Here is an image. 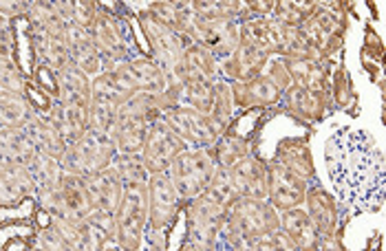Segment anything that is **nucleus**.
<instances>
[{"mask_svg":"<svg viewBox=\"0 0 386 251\" xmlns=\"http://www.w3.org/2000/svg\"><path fill=\"white\" fill-rule=\"evenodd\" d=\"M327 168L336 194L357 212L380 210L384 198V161L364 130L342 128L327 143Z\"/></svg>","mask_w":386,"mask_h":251,"instance_id":"f257e3e1","label":"nucleus"},{"mask_svg":"<svg viewBox=\"0 0 386 251\" xmlns=\"http://www.w3.org/2000/svg\"><path fill=\"white\" fill-rule=\"evenodd\" d=\"M172 185L179 198L199 196L214 179V161L203 150L199 152H181L172 161Z\"/></svg>","mask_w":386,"mask_h":251,"instance_id":"f03ea898","label":"nucleus"},{"mask_svg":"<svg viewBox=\"0 0 386 251\" xmlns=\"http://www.w3.org/2000/svg\"><path fill=\"white\" fill-rule=\"evenodd\" d=\"M153 201H154V210H153V222L157 229H163L168 222H172L179 207V196L175 192L170 177L159 174L154 177L153 183Z\"/></svg>","mask_w":386,"mask_h":251,"instance_id":"7ed1b4c3","label":"nucleus"},{"mask_svg":"<svg viewBox=\"0 0 386 251\" xmlns=\"http://www.w3.org/2000/svg\"><path fill=\"white\" fill-rule=\"evenodd\" d=\"M230 177H232V183L238 194H247L254 201L267 194V174L256 161H243L230 172Z\"/></svg>","mask_w":386,"mask_h":251,"instance_id":"20e7f679","label":"nucleus"},{"mask_svg":"<svg viewBox=\"0 0 386 251\" xmlns=\"http://www.w3.org/2000/svg\"><path fill=\"white\" fill-rule=\"evenodd\" d=\"M177 124L175 128H183V130H179L181 135L190 137L192 141H196V143L205 145L208 141H214V132H212V126L205 124L203 117L196 115V112H190V110H179V117H177Z\"/></svg>","mask_w":386,"mask_h":251,"instance_id":"39448f33","label":"nucleus"},{"mask_svg":"<svg viewBox=\"0 0 386 251\" xmlns=\"http://www.w3.org/2000/svg\"><path fill=\"white\" fill-rule=\"evenodd\" d=\"M285 227H287V231H289V236L296 240V236L298 234H303L300 236V247L303 249H307V247H311L313 243H316V231H313V227L309 225V220H307V216L305 214H300V212H291L289 216H287V220H285Z\"/></svg>","mask_w":386,"mask_h":251,"instance_id":"423d86ee","label":"nucleus"},{"mask_svg":"<svg viewBox=\"0 0 386 251\" xmlns=\"http://www.w3.org/2000/svg\"><path fill=\"white\" fill-rule=\"evenodd\" d=\"M27 31H29V25H27V18H18L16 20V37H18V46H16V55H18V62H20L22 71L29 73V37H27Z\"/></svg>","mask_w":386,"mask_h":251,"instance_id":"0eeeda50","label":"nucleus"},{"mask_svg":"<svg viewBox=\"0 0 386 251\" xmlns=\"http://www.w3.org/2000/svg\"><path fill=\"white\" fill-rule=\"evenodd\" d=\"M27 95H29L31 104H34L36 108H40V110L49 108V97H46L42 91H38V88H34V86H27Z\"/></svg>","mask_w":386,"mask_h":251,"instance_id":"6e6552de","label":"nucleus"},{"mask_svg":"<svg viewBox=\"0 0 386 251\" xmlns=\"http://www.w3.org/2000/svg\"><path fill=\"white\" fill-rule=\"evenodd\" d=\"M31 214V198H27L25 203H22L20 210H0V220H7V216H11V218H16V216H29Z\"/></svg>","mask_w":386,"mask_h":251,"instance_id":"1a4fd4ad","label":"nucleus"},{"mask_svg":"<svg viewBox=\"0 0 386 251\" xmlns=\"http://www.w3.org/2000/svg\"><path fill=\"white\" fill-rule=\"evenodd\" d=\"M38 77H40V84L42 86H46L49 88V91H58V84H55V79H53V75H51V71L49 69H44V66H42L40 71H38Z\"/></svg>","mask_w":386,"mask_h":251,"instance_id":"9d476101","label":"nucleus"},{"mask_svg":"<svg viewBox=\"0 0 386 251\" xmlns=\"http://www.w3.org/2000/svg\"><path fill=\"white\" fill-rule=\"evenodd\" d=\"M36 218H38V225H40V227H49V225H51L49 214H46V212H42V210L36 214Z\"/></svg>","mask_w":386,"mask_h":251,"instance_id":"9b49d317","label":"nucleus"}]
</instances>
